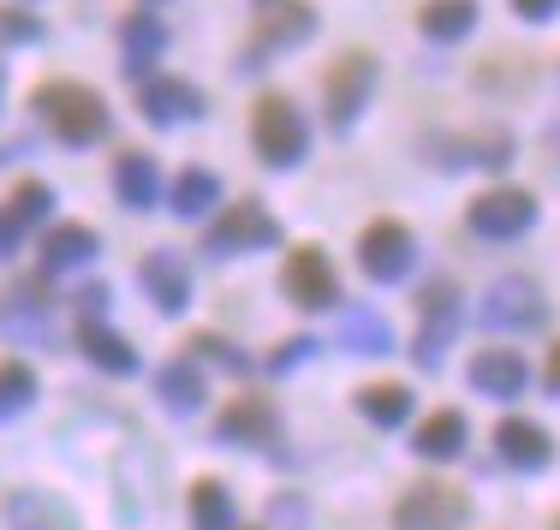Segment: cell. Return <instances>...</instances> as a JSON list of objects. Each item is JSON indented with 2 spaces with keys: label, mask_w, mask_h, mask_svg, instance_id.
I'll list each match as a JSON object with an SVG mask.
<instances>
[{
  "label": "cell",
  "mask_w": 560,
  "mask_h": 530,
  "mask_svg": "<svg viewBox=\"0 0 560 530\" xmlns=\"http://www.w3.org/2000/svg\"><path fill=\"white\" fill-rule=\"evenodd\" d=\"M31 108L43 114V126L55 131L60 143H72V150H90V143L108 138V102H102L90 84H66V78H55V84H43L31 96Z\"/></svg>",
  "instance_id": "1"
},
{
  "label": "cell",
  "mask_w": 560,
  "mask_h": 530,
  "mask_svg": "<svg viewBox=\"0 0 560 530\" xmlns=\"http://www.w3.org/2000/svg\"><path fill=\"white\" fill-rule=\"evenodd\" d=\"M477 322L489 334H537L549 322V298H542V286L530 274H501V281H489L483 304H477Z\"/></svg>",
  "instance_id": "2"
},
{
  "label": "cell",
  "mask_w": 560,
  "mask_h": 530,
  "mask_svg": "<svg viewBox=\"0 0 560 530\" xmlns=\"http://www.w3.org/2000/svg\"><path fill=\"white\" fill-rule=\"evenodd\" d=\"M250 143L269 167H299L304 150H311V126L287 96H262L257 114H250Z\"/></svg>",
  "instance_id": "3"
},
{
  "label": "cell",
  "mask_w": 560,
  "mask_h": 530,
  "mask_svg": "<svg viewBox=\"0 0 560 530\" xmlns=\"http://www.w3.org/2000/svg\"><path fill=\"white\" fill-rule=\"evenodd\" d=\"M269 245H280V221L262 203L221 209L203 233V257H245V250H269Z\"/></svg>",
  "instance_id": "4"
},
{
  "label": "cell",
  "mask_w": 560,
  "mask_h": 530,
  "mask_svg": "<svg viewBox=\"0 0 560 530\" xmlns=\"http://www.w3.org/2000/svg\"><path fill=\"white\" fill-rule=\"evenodd\" d=\"M465 227H471L477 238H495V245H506V238H525L530 227H537V197L518 191V185H495V191L471 197Z\"/></svg>",
  "instance_id": "5"
},
{
  "label": "cell",
  "mask_w": 560,
  "mask_h": 530,
  "mask_svg": "<svg viewBox=\"0 0 560 530\" xmlns=\"http://www.w3.org/2000/svg\"><path fill=\"white\" fill-rule=\"evenodd\" d=\"M370 96H376V60H370V55H340L335 72H328V84H323L328 126H335V131H352L358 114L370 108Z\"/></svg>",
  "instance_id": "6"
},
{
  "label": "cell",
  "mask_w": 560,
  "mask_h": 530,
  "mask_svg": "<svg viewBox=\"0 0 560 530\" xmlns=\"http://www.w3.org/2000/svg\"><path fill=\"white\" fill-rule=\"evenodd\" d=\"M471 500L447 483H411L406 495L394 500V530H459Z\"/></svg>",
  "instance_id": "7"
},
{
  "label": "cell",
  "mask_w": 560,
  "mask_h": 530,
  "mask_svg": "<svg viewBox=\"0 0 560 530\" xmlns=\"http://www.w3.org/2000/svg\"><path fill=\"white\" fill-rule=\"evenodd\" d=\"M411 262H418V238L399 227V221H376V227H364V238H358V269L376 286H399L411 274Z\"/></svg>",
  "instance_id": "8"
},
{
  "label": "cell",
  "mask_w": 560,
  "mask_h": 530,
  "mask_svg": "<svg viewBox=\"0 0 560 530\" xmlns=\"http://www.w3.org/2000/svg\"><path fill=\"white\" fill-rule=\"evenodd\" d=\"M280 293L299 304V310H335L340 304V274L316 245H299L287 257V269H280Z\"/></svg>",
  "instance_id": "9"
},
{
  "label": "cell",
  "mask_w": 560,
  "mask_h": 530,
  "mask_svg": "<svg viewBox=\"0 0 560 530\" xmlns=\"http://www.w3.org/2000/svg\"><path fill=\"white\" fill-rule=\"evenodd\" d=\"M453 334H459V286H453V281L423 286V328H418V340H411L418 369H442Z\"/></svg>",
  "instance_id": "10"
},
{
  "label": "cell",
  "mask_w": 560,
  "mask_h": 530,
  "mask_svg": "<svg viewBox=\"0 0 560 530\" xmlns=\"http://www.w3.org/2000/svg\"><path fill=\"white\" fill-rule=\"evenodd\" d=\"M316 36V12L304 7V0H287V7H275L269 19L257 24V43H250V55L238 60V72H257L262 55H280V48H299Z\"/></svg>",
  "instance_id": "11"
},
{
  "label": "cell",
  "mask_w": 560,
  "mask_h": 530,
  "mask_svg": "<svg viewBox=\"0 0 560 530\" xmlns=\"http://www.w3.org/2000/svg\"><path fill=\"white\" fill-rule=\"evenodd\" d=\"M138 108L150 126H185V119H203V90L185 84V78H143L138 84Z\"/></svg>",
  "instance_id": "12"
},
{
  "label": "cell",
  "mask_w": 560,
  "mask_h": 530,
  "mask_svg": "<svg viewBox=\"0 0 560 530\" xmlns=\"http://www.w3.org/2000/svg\"><path fill=\"white\" fill-rule=\"evenodd\" d=\"M138 281H143V293H150V304L162 316H179L185 304H191V262H185L179 250H150L143 269H138Z\"/></svg>",
  "instance_id": "13"
},
{
  "label": "cell",
  "mask_w": 560,
  "mask_h": 530,
  "mask_svg": "<svg viewBox=\"0 0 560 530\" xmlns=\"http://www.w3.org/2000/svg\"><path fill=\"white\" fill-rule=\"evenodd\" d=\"M530 381V364L525 352H506V346H489L471 357V388L483 393V400H518Z\"/></svg>",
  "instance_id": "14"
},
{
  "label": "cell",
  "mask_w": 560,
  "mask_h": 530,
  "mask_svg": "<svg viewBox=\"0 0 560 530\" xmlns=\"http://www.w3.org/2000/svg\"><path fill=\"white\" fill-rule=\"evenodd\" d=\"M495 454L513 471H542L555 459V435L530 417H506V423H495Z\"/></svg>",
  "instance_id": "15"
},
{
  "label": "cell",
  "mask_w": 560,
  "mask_h": 530,
  "mask_svg": "<svg viewBox=\"0 0 560 530\" xmlns=\"http://www.w3.org/2000/svg\"><path fill=\"white\" fill-rule=\"evenodd\" d=\"M114 197L131 209V215H150V209L162 203V167H155L143 150H126L114 162Z\"/></svg>",
  "instance_id": "16"
},
{
  "label": "cell",
  "mask_w": 560,
  "mask_h": 530,
  "mask_svg": "<svg viewBox=\"0 0 560 530\" xmlns=\"http://www.w3.org/2000/svg\"><path fill=\"white\" fill-rule=\"evenodd\" d=\"M155 400H162L173 417H197V412H203L209 388H203V369H197V357H173V364L155 369Z\"/></svg>",
  "instance_id": "17"
},
{
  "label": "cell",
  "mask_w": 560,
  "mask_h": 530,
  "mask_svg": "<svg viewBox=\"0 0 560 530\" xmlns=\"http://www.w3.org/2000/svg\"><path fill=\"white\" fill-rule=\"evenodd\" d=\"M215 435H221V441H245V447H275L280 417H275L269 400H233V405L221 412Z\"/></svg>",
  "instance_id": "18"
},
{
  "label": "cell",
  "mask_w": 560,
  "mask_h": 530,
  "mask_svg": "<svg viewBox=\"0 0 560 530\" xmlns=\"http://www.w3.org/2000/svg\"><path fill=\"white\" fill-rule=\"evenodd\" d=\"M162 48H167V24L162 19H150V12H131L126 24H119V55H126V72L138 78H150V66L162 60Z\"/></svg>",
  "instance_id": "19"
},
{
  "label": "cell",
  "mask_w": 560,
  "mask_h": 530,
  "mask_svg": "<svg viewBox=\"0 0 560 530\" xmlns=\"http://www.w3.org/2000/svg\"><path fill=\"white\" fill-rule=\"evenodd\" d=\"M435 155H442V167H489V174H501L506 162H513V138L506 131H483V138H442L430 143Z\"/></svg>",
  "instance_id": "20"
},
{
  "label": "cell",
  "mask_w": 560,
  "mask_h": 530,
  "mask_svg": "<svg viewBox=\"0 0 560 530\" xmlns=\"http://www.w3.org/2000/svg\"><path fill=\"white\" fill-rule=\"evenodd\" d=\"M102 257V238L90 227H78V221H66L43 238V274H72V269H90V262Z\"/></svg>",
  "instance_id": "21"
},
{
  "label": "cell",
  "mask_w": 560,
  "mask_h": 530,
  "mask_svg": "<svg viewBox=\"0 0 560 530\" xmlns=\"http://www.w3.org/2000/svg\"><path fill=\"white\" fill-rule=\"evenodd\" d=\"M340 346L358 352V357H388L394 352L388 316L370 310V304H346V310H340Z\"/></svg>",
  "instance_id": "22"
},
{
  "label": "cell",
  "mask_w": 560,
  "mask_h": 530,
  "mask_svg": "<svg viewBox=\"0 0 560 530\" xmlns=\"http://www.w3.org/2000/svg\"><path fill=\"white\" fill-rule=\"evenodd\" d=\"M7 525L12 530H78L72 507L55 495H43V488H19V495H7Z\"/></svg>",
  "instance_id": "23"
},
{
  "label": "cell",
  "mask_w": 560,
  "mask_h": 530,
  "mask_svg": "<svg viewBox=\"0 0 560 530\" xmlns=\"http://www.w3.org/2000/svg\"><path fill=\"white\" fill-rule=\"evenodd\" d=\"M465 435H471V423L459 412H435L418 423V435H411V454L418 459H459L465 454Z\"/></svg>",
  "instance_id": "24"
},
{
  "label": "cell",
  "mask_w": 560,
  "mask_h": 530,
  "mask_svg": "<svg viewBox=\"0 0 560 530\" xmlns=\"http://www.w3.org/2000/svg\"><path fill=\"white\" fill-rule=\"evenodd\" d=\"M78 346H84V357L96 369H108V376H138V352H131V340H119L114 328L84 322L78 328Z\"/></svg>",
  "instance_id": "25"
},
{
  "label": "cell",
  "mask_w": 560,
  "mask_h": 530,
  "mask_svg": "<svg viewBox=\"0 0 560 530\" xmlns=\"http://www.w3.org/2000/svg\"><path fill=\"white\" fill-rule=\"evenodd\" d=\"M418 31L430 36V43H465V36L477 31V0H430V7L418 12Z\"/></svg>",
  "instance_id": "26"
},
{
  "label": "cell",
  "mask_w": 560,
  "mask_h": 530,
  "mask_svg": "<svg viewBox=\"0 0 560 530\" xmlns=\"http://www.w3.org/2000/svg\"><path fill=\"white\" fill-rule=\"evenodd\" d=\"M167 203H173V215H179V221H203L209 209L221 203V179L209 174V167H185V174L173 179Z\"/></svg>",
  "instance_id": "27"
},
{
  "label": "cell",
  "mask_w": 560,
  "mask_h": 530,
  "mask_svg": "<svg viewBox=\"0 0 560 530\" xmlns=\"http://www.w3.org/2000/svg\"><path fill=\"white\" fill-rule=\"evenodd\" d=\"M358 412L376 423V429H399V423L411 417V388H399V381H376V388L358 393Z\"/></svg>",
  "instance_id": "28"
},
{
  "label": "cell",
  "mask_w": 560,
  "mask_h": 530,
  "mask_svg": "<svg viewBox=\"0 0 560 530\" xmlns=\"http://www.w3.org/2000/svg\"><path fill=\"white\" fill-rule=\"evenodd\" d=\"M233 495H226V483L215 476H203V483L191 488V530H233Z\"/></svg>",
  "instance_id": "29"
},
{
  "label": "cell",
  "mask_w": 560,
  "mask_h": 530,
  "mask_svg": "<svg viewBox=\"0 0 560 530\" xmlns=\"http://www.w3.org/2000/svg\"><path fill=\"white\" fill-rule=\"evenodd\" d=\"M0 328H7L12 340H48L55 334V322H48V304L36 298V293H19L7 304V310H0Z\"/></svg>",
  "instance_id": "30"
},
{
  "label": "cell",
  "mask_w": 560,
  "mask_h": 530,
  "mask_svg": "<svg viewBox=\"0 0 560 530\" xmlns=\"http://www.w3.org/2000/svg\"><path fill=\"white\" fill-rule=\"evenodd\" d=\"M31 400H36V369L19 364V357H7V364H0V423L19 417Z\"/></svg>",
  "instance_id": "31"
},
{
  "label": "cell",
  "mask_w": 560,
  "mask_h": 530,
  "mask_svg": "<svg viewBox=\"0 0 560 530\" xmlns=\"http://www.w3.org/2000/svg\"><path fill=\"white\" fill-rule=\"evenodd\" d=\"M7 209L24 221V227H36V221H48V209H55V191H48L43 179H24L19 191H12V203H7Z\"/></svg>",
  "instance_id": "32"
},
{
  "label": "cell",
  "mask_w": 560,
  "mask_h": 530,
  "mask_svg": "<svg viewBox=\"0 0 560 530\" xmlns=\"http://www.w3.org/2000/svg\"><path fill=\"white\" fill-rule=\"evenodd\" d=\"M185 352H191V357H209V364H221L226 376H245V369H250V357L238 352L233 340H221V334H197V340H191V346H185Z\"/></svg>",
  "instance_id": "33"
},
{
  "label": "cell",
  "mask_w": 560,
  "mask_h": 530,
  "mask_svg": "<svg viewBox=\"0 0 560 530\" xmlns=\"http://www.w3.org/2000/svg\"><path fill=\"white\" fill-rule=\"evenodd\" d=\"M0 43H12V48H24V43H43V24H36L24 7H7V12H0Z\"/></svg>",
  "instance_id": "34"
},
{
  "label": "cell",
  "mask_w": 560,
  "mask_h": 530,
  "mask_svg": "<svg viewBox=\"0 0 560 530\" xmlns=\"http://www.w3.org/2000/svg\"><path fill=\"white\" fill-rule=\"evenodd\" d=\"M311 352H316V340H311V334H299V340H287V346L269 357V369H275V376H287V369H299Z\"/></svg>",
  "instance_id": "35"
},
{
  "label": "cell",
  "mask_w": 560,
  "mask_h": 530,
  "mask_svg": "<svg viewBox=\"0 0 560 530\" xmlns=\"http://www.w3.org/2000/svg\"><path fill=\"white\" fill-rule=\"evenodd\" d=\"M19 238H24V221L12 215V209H0V262H7L12 250H19Z\"/></svg>",
  "instance_id": "36"
},
{
  "label": "cell",
  "mask_w": 560,
  "mask_h": 530,
  "mask_svg": "<svg viewBox=\"0 0 560 530\" xmlns=\"http://www.w3.org/2000/svg\"><path fill=\"white\" fill-rule=\"evenodd\" d=\"M513 12H518L525 24H549L555 12H560V0H513Z\"/></svg>",
  "instance_id": "37"
},
{
  "label": "cell",
  "mask_w": 560,
  "mask_h": 530,
  "mask_svg": "<svg viewBox=\"0 0 560 530\" xmlns=\"http://www.w3.org/2000/svg\"><path fill=\"white\" fill-rule=\"evenodd\" d=\"M78 310H84V322H102V310H108V286H84V293H78Z\"/></svg>",
  "instance_id": "38"
},
{
  "label": "cell",
  "mask_w": 560,
  "mask_h": 530,
  "mask_svg": "<svg viewBox=\"0 0 560 530\" xmlns=\"http://www.w3.org/2000/svg\"><path fill=\"white\" fill-rule=\"evenodd\" d=\"M542 388H549V393H560V346L549 352V369H542Z\"/></svg>",
  "instance_id": "39"
},
{
  "label": "cell",
  "mask_w": 560,
  "mask_h": 530,
  "mask_svg": "<svg viewBox=\"0 0 560 530\" xmlns=\"http://www.w3.org/2000/svg\"><path fill=\"white\" fill-rule=\"evenodd\" d=\"M549 143H555V155H560V131H555V138H549Z\"/></svg>",
  "instance_id": "40"
},
{
  "label": "cell",
  "mask_w": 560,
  "mask_h": 530,
  "mask_svg": "<svg viewBox=\"0 0 560 530\" xmlns=\"http://www.w3.org/2000/svg\"><path fill=\"white\" fill-rule=\"evenodd\" d=\"M555 530H560V525H555Z\"/></svg>",
  "instance_id": "41"
}]
</instances>
